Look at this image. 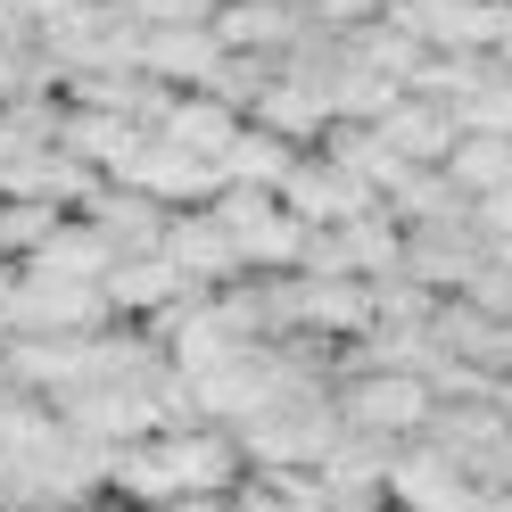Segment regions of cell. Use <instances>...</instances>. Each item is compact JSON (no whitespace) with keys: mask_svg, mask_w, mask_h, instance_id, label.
<instances>
[{"mask_svg":"<svg viewBox=\"0 0 512 512\" xmlns=\"http://www.w3.org/2000/svg\"><path fill=\"white\" fill-rule=\"evenodd\" d=\"M240 438L223 422H157L108 455V496L116 504H166V496H232L240 488Z\"/></svg>","mask_w":512,"mask_h":512,"instance_id":"1","label":"cell"},{"mask_svg":"<svg viewBox=\"0 0 512 512\" xmlns=\"http://www.w3.org/2000/svg\"><path fill=\"white\" fill-rule=\"evenodd\" d=\"M331 397H339V422H347V430H364V438H380V446H413V438H430V413H438L430 372H389V364L347 372Z\"/></svg>","mask_w":512,"mask_h":512,"instance_id":"2","label":"cell"},{"mask_svg":"<svg viewBox=\"0 0 512 512\" xmlns=\"http://www.w3.org/2000/svg\"><path fill=\"white\" fill-rule=\"evenodd\" d=\"M215 223L232 232L240 265L248 273H298V248H306V223L281 207V190H256V182H223L215 190Z\"/></svg>","mask_w":512,"mask_h":512,"instance_id":"3","label":"cell"},{"mask_svg":"<svg viewBox=\"0 0 512 512\" xmlns=\"http://www.w3.org/2000/svg\"><path fill=\"white\" fill-rule=\"evenodd\" d=\"M157 256L174 265V281L190 298H215V290H232V281L248 273L240 265V248H232V232L215 223V207H174V223H166V240H157Z\"/></svg>","mask_w":512,"mask_h":512,"instance_id":"4","label":"cell"},{"mask_svg":"<svg viewBox=\"0 0 512 512\" xmlns=\"http://www.w3.org/2000/svg\"><path fill=\"white\" fill-rule=\"evenodd\" d=\"M479 479H471V463L463 455H446L438 438H413V446H397V463H389V504H405V512H479Z\"/></svg>","mask_w":512,"mask_h":512,"instance_id":"5","label":"cell"},{"mask_svg":"<svg viewBox=\"0 0 512 512\" xmlns=\"http://www.w3.org/2000/svg\"><path fill=\"white\" fill-rule=\"evenodd\" d=\"M281 207H290L306 232H331V223H356L364 207H380V190L356 182L347 166H331L323 149H298V166L281 174Z\"/></svg>","mask_w":512,"mask_h":512,"instance_id":"6","label":"cell"},{"mask_svg":"<svg viewBox=\"0 0 512 512\" xmlns=\"http://www.w3.org/2000/svg\"><path fill=\"white\" fill-rule=\"evenodd\" d=\"M389 463H397V446H380L364 430H339L331 455L314 463V496L331 512H389Z\"/></svg>","mask_w":512,"mask_h":512,"instance_id":"7","label":"cell"},{"mask_svg":"<svg viewBox=\"0 0 512 512\" xmlns=\"http://www.w3.org/2000/svg\"><path fill=\"white\" fill-rule=\"evenodd\" d=\"M479 256H488V232H479L471 215H455V223H405V281H422L430 298H455L463 281L479 273Z\"/></svg>","mask_w":512,"mask_h":512,"instance_id":"8","label":"cell"},{"mask_svg":"<svg viewBox=\"0 0 512 512\" xmlns=\"http://www.w3.org/2000/svg\"><path fill=\"white\" fill-rule=\"evenodd\" d=\"M207 25H215V42L232 58H290L314 34V17L298 9V0H215Z\"/></svg>","mask_w":512,"mask_h":512,"instance_id":"9","label":"cell"},{"mask_svg":"<svg viewBox=\"0 0 512 512\" xmlns=\"http://www.w3.org/2000/svg\"><path fill=\"white\" fill-rule=\"evenodd\" d=\"M141 141H149V124H133V116H116V108H67V100H58V149L83 157L100 182H124V174H133Z\"/></svg>","mask_w":512,"mask_h":512,"instance_id":"10","label":"cell"},{"mask_svg":"<svg viewBox=\"0 0 512 512\" xmlns=\"http://www.w3.org/2000/svg\"><path fill=\"white\" fill-rule=\"evenodd\" d=\"M83 223H91V232H100L116 256H157V240H166L174 207H166V199H149L141 182H100V190H91V207H83Z\"/></svg>","mask_w":512,"mask_h":512,"instance_id":"11","label":"cell"},{"mask_svg":"<svg viewBox=\"0 0 512 512\" xmlns=\"http://www.w3.org/2000/svg\"><path fill=\"white\" fill-rule=\"evenodd\" d=\"M215 58H223L215 25H141L133 34V67L157 75V83H174V91H199L215 75Z\"/></svg>","mask_w":512,"mask_h":512,"instance_id":"12","label":"cell"},{"mask_svg":"<svg viewBox=\"0 0 512 512\" xmlns=\"http://www.w3.org/2000/svg\"><path fill=\"white\" fill-rule=\"evenodd\" d=\"M380 323V290L364 273H339V281H314V273H298V331H323V339H364Z\"/></svg>","mask_w":512,"mask_h":512,"instance_id":"13","label":"cell"},{"mask_svg":"<svg viewBox=\"0 0 512 512\" xmlns=\"http://www.w3.org/2000/svg\"><path fill=\"white\" fill-rule=\"evenodd\" d=\"M124 182H141L149 199H166V207H207L215 190H223V166H207V157L174 149L166 133H149V141H141V157H133V174H124Z\"/></svg>","mask_w":512,"mask_h":512,"instance_id":"14","label":"cell"},{"mask_svg":"<svg viewBox=\"0 0 512 512\" xmlns=\"http://www.w3.org/2000/svg\"><path fill=\"white\" fill-rule=\"evenodd\" d=\"M248 124H265V133H281L290 149H314V141H323V124H331V91H323V83H306L298 67H281V75H273L265 91H256Z\"/></svg>","mask_w":512,"mask_h":512,"instance_id":"15","label":"cell"},{"mask_svg":"<svg viewBox=\"0 0 512 512\" xmlns=\"http://www.w3.org/2000/svg\"><path fill=\"white\" fill-rule=\"evenodd\" d=\"M240 108H223L215 91H174V108L157 116V133H166L174 149H190V157H207V166H223L232 157V141H240Z\"/></svg>","mask_w":512,"mask_h":512,"instance_id":"16","label":"cell"},{"mask_svg":"<svg viewBox=\"0 0 512 512\" xmlns=\"http://www.w3.org/2000/svg\"><path fill=\"white\" fill-rule=\"evenodd\" d=\"M380 141H389V149L405 157V166H446V149L463 141V124H455V108L413 100V91H405V100H397L389 116H380Z\"/></svg>","mask_w":512,"mask_h":512,"instance_id":"17","label":"cell"},{"mask_svg":"<svg viewBox=\"0 0 512 512\" xmlns=\"http://www.w3.org/2000/svg\"><path fill=\"white\" fill-rule=\"evenodd\" d=\"M314 149H323L331 166H347L356 182H372L380 199H389V190H397V182L413 174L405 157H397L389 141H380V124H356V116H331V124H323V141H314Z\"/></svg>","mask_w":512,"mask_h":512,"instance_id":"18","label":"cell"},{"mask_svg":"<svg viewBox=\"0 0 512 512\" xmlns=\"http://www.w3.org/2000/svg\"><path fill=\"white\" fill-rule=\"evenodd\" d=\"M190 290L174 281V265L166 256H116L108 265V306L124 314V323H157L166 306H182Z\"/></svg>","mask_w":512,"mask_h":512,"instance_id":"19","label":"cell"},{"mask_svg":"<svg viewBox=\"0 0 512 512\" xmlns=\"http://www.w3.org/2000/svg\"><path fill=\"white\" fill-rule=\"evenodd\" d=\"M446 174H455L463 199H496V190H512V133H463L455 149H446Z\"/></svg>","mask_w":512,"mask_h":512,"instance_id":"20","label":"cell"},{"mask_svg":"<svg viewBox=\"0 0 512 512\" xmlns=\"http://www.w3.org/2000/svg\"><path fill=\"white\" fill-rule=\"evenodd\" d=\"M223 504L232 512H331L314 496V471H240V488Z\"/></svg>","mask_w":512,"mask_h":512,"instance_id":"21","label":"cell"},{"mask_svg":"<svg viewBox=\"0 0 512 512\" xmlns=\"http://www.w3.org/2000/svg\"><path fill=\"white\" fill-rule=\"evenodd\" d=\"M298 166V149L281 141V133H265V124H240V141H232V157H223V182H256V190H281V174Z\"/></svg>","mask_w":512,"mask_h":512,"instance_id":"22","label":"cell"},{"mask_svg":"<svg viewBox=\"0 0 512 512\" xmlns=\"http://www.w3.org/2000/svg\"><path fill=\"white\" fill-rule=\"evenodd\" d=\"M67 215H75V207H58V199H0V265L42 256V240H50Z\"/></svg>","mask_w":512,"mask_h":512,"instance_id":"23","label":"cell"},{"mask_svg":"<svg viewBox=\"0 0 512 512\" xmlns=\"http://www.w3.org/2000/svg\"><path fill=\"white\" fill-rule=\"evenodd\" d=\"M455 124L463 133H512V75L496 67V58L471 75V91L455 100Z\"/></svg>","mask_w":512,"mask_h":512,"instance_id":"24","label":"cell"},{"mask_svg":"<svg viewBox=\"0 0 512 512\" xmlns=\"http://www.w3.org/2000/svg\"><path fill=\"white\" fill-rule=\"evenodd\" d=\"M34 91H58L42 42H34V34H0V108H9V100H34Z\"/></svg>","mask_w":512,"mask_h":512,"instance_id":"25","label":"cell"},{"mask_svg":"<svg viewBox=\"0 0 512 512\" xmlns=\"http://www.w3.org/2000/svg\"><path fill=\"white\" fill-rule=\"evenodd\" d=\"M463 306H479V314H496V323H512V265L504 256H479V273L455 290Z\"/></svg>","mask_w":512,"mask_h":512,"instance_id":"26","label":"cell"},{"mask_svg":"<svg viewBox=\"0 0 512 512\" xmlns=\"http://www.w3.org/2000/svg\"><path fill=\"white\" fill-rule=\"evenodd\" d=\"M306 17H314V34H356V25L380 17V0H306Z\"/></svg>","mask_w":512,"mask_h":512,"instance_id":"27","label":"cell"},{"mask_svg":"<svg viewBox=\"0 0 512 512\" xmlns=\"http://www.w3.org/2000/svg\"><path fill=\"white\" fill-rule=\"evenodd\" d=\"M133 9V25H207L215 0H124Z\"/></svg>","mask_w":512,"mask_h":512,"instance_id":"28","label":"cell"},{"mask_svg":"<svg viewBox=\"0 0 512 512\" xmlns=\"http://www.w3.org/2000/svg\"><path fill=\"white\" fill-rule=\"evenodd\" d=\"M116 512H232L223 496H166V504H116Z\"/></svg>","mask_w":512,"mask_h":512,"instance_id":"29","label":"cell"},{"mask_svg":"<svg viewBox=\"0 0 512 512\" xmlns=\"http://www.w3.org/2000/svg\"><path fill=\"white\" fill-rule=\"evenodd\" d=\"M58 512H116V496H75V504H58Z\"/></svg>","mask_w":512,"mask_h":512,"instance_id":"30","label":"cell"},{"mask_svg":"<svg viewBox=\"0 0 512 512\" xmlns=\"http://www.w3.org/2000/svg\"><path fill=\"white\" fill-rule=\"evenodd\" d=\"M496 405H504V422H512V372H496V389H488Z\"/></svg>","mask_w":512,"mask_h":512,"instance_id":"31","label":"cell"},{"mask_svg":"<svg viewBox=\"0 0 512 512\" xmlns=\"http://www.w3.org/2000/svg\"><path fill=\"white\" fill-rule=\"evenodd\" d=\"M479 512H512V488H488V496H479Z\"/></svg>","mask_w":512,"mask_h":512,"instance_id":"32","label":"cell"},{"mask_svg":"<svg viewBox=\"0 0 512 512\" xmlns=\"http://www.w3.org/2000/svg\"><path fill=\"white\" fill-rule=\"evenodd\" d=\"M488 256H504V265H512V232H488Z\"/></svg>","mask_w":512,"mask_h":512,"instance_id":"33","label":"cell"},{"mask_svg":"<svg viewBox=\"0 0 512 512\" xmlns=\"http://www.w3.org/2000/svg\"><path fill=\"white\" fill-rule=\"evenodd\" d=\"M488 58H496V67H504V75H512V34H504V42H496V50H488Z\"/></svg>","mask_w":512,"mask_h":512,"instance_id":"34","label":"cell"},{"mask_svg":"<svg viewBox=\"0 0 512 512\" xmlns=\"http://www.w3.org/2000/svg\"><path fill=\"white\" fill-rule=\"evenodd\" d=\"M380 9H405V0H380Z\"/></svg>","mask_w":512,"mask_h":512,"instance_id":"35","label":"cell"},{"mask_svg":"<svg viewBox=\"0 0 512 512\" xmlns=\"http://www.w3.org/2000/svg\"><path fill=\"white\" fill-rule=\"evenodd\" d=\"M108 9H124V0H108Z\"/></svg>","mask_w":512,"mask_h":512,"instance_id":"36","label":"cell"},{"mask_svg":"<svg viewBox=\"0 0 512 512\" xmlns=\"http://www.w3.org/2000/svg\"><path fill=\"white\" fill-rule=\"evenodd\" d=\"M298 9H306V0H298Z\"/></svg>","mask_w":512,"mask_h":512,"instance_id":"37","label":"cell"}]
</instances>
